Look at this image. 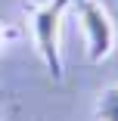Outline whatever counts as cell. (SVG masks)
Instances as JSON below:
<instances>
[{"instance_id":"obj_1","label":"cell","mask_w":118,"mask_h":121,"mask_svg":"<svg viewBox=\"0 0 118 121\" xmlns=\"http://www.w3.org/2000/svg\"><path fill=\"white\" fill-rule=\"evenodd\" d=\"M72 6V0H47V3H31L22 0V9L31 16V31L37 43V56L47 68L53 84H62V50H59V28L62 16Z\"/></svg>"},{"instance_id":"obj_2","label":"cell","mask_w":118,"mask_h":121,"mask_svg":"<svg viewBox=\"0 0 118 121\" xmlns=\"http://www.w3.org/2000/svg\"><path fill=\"white\" fill-rule=\"evenodd\" d=\"M75 3H78V19H81V28H84V40H87V59L103 62L115 47L112 16L106 13V6L100 0H75Z\"/></svg>"},{"instance_id":"obj_3","label":"cell","mask_w":118,"mask_h":121,"mask_svg":"<svg viewBox=\"0 0 118 121\" xmlns=\"http://www.w3.org/2000/svg\"><path fill=\"white\" fill-rule=\"evenodd\" d=\"M96 121H118V84L100 93V99H96Z\"/></svg>"},{"instance_id":"obj_4","label":"cell","mask_w":118,"mask_h":121,"mask_svg":"<svg viewBox=\"0 0 118 121\" xmlns=\"http://www.w3.org/2000/svg\"><path fill=\"white\" fill-rule=\"evenodd\" d=\"M9 37H16V31H9L6 25H0V47H6V40Z\"/></svg>"},{"instance_id":"obj_5","label":"cell","mask_w":118,"mask_h":121,"mask_svg":"<svg viewBox=\"0 0 118 121\" xmlns=\"http://www.w3.org/2000/svg\"><path fill=\"white\" fill-rule=\"evenodd\" d=\"M0 121H3V106H0Z\"/></svg>"}]
</instances>
